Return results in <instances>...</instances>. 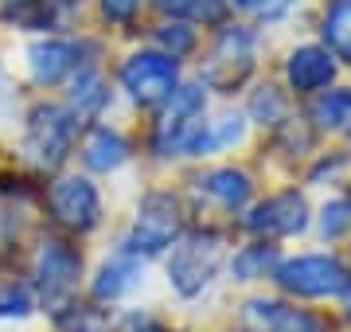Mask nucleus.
<instances>
[{"mask_svg": "<svg viewBox=\"0 0 351 332\" xmlns=\"http://www.w3.org/2000/svg\"><path fill=\"white\" fill-rule=\"evenodd\" d=\"M78 274H82V254L63 239H47L36 254V285L43 305L63 317L78 294Z\"/></svg>", "mask_w": 351, "mask_h": 332, "instance_id": "nucleus-1", "label": "nucleus"}, {"mask_svg": "<svg viewBox=\"0 0 351 332\" xmlns=\"http://www.w3.org/2000/svg\"><path fill=\"white\" fill-rule=\"evenodd\" d=\"M78 133V117L66 106H36L27 117V133H24V153L43 168L63 165L71 145Z\"/></svg>", "mask_w": 351, "mask_h": 332, "instance_id": "nucleus-2", "label": "nucleus"}, {"mask_svg": "<svg viewBox=\"0 0 351 332\" xmlns=\"http://www.w3.org/2000/svg\"><path fill=\"white\" fill-rule=\"evenodd\" d=\"M274 278L281 289L301 297H339L351 289L348 266L332 254H301L293 262H281Z\"/></svg>", "mask_w": 351, "mask_h": 332, "instance_id": "nucleus-3", "label": "nucleus"}, {"mask_svg": "<svg viewBox=\"0 0 351 332\" xmlns=\"http://www.w3.org/2000/svg\"><path fill=\"white\" fill-rule=\"evenodd\" d=\"M180 239V204L176 195L168 192H152L145 195V204L137 211V223L129 230L125 239V250L137 258H149V254H160Z\"/></svg>", "mask_w": 351, "mask_h": 332, "instance_id": "nucleus-4", "label": "nucleus"}, {"mask_svg": "<svg viewBox=\"0 0 351 332\" xmlns=\"http://www.w3.org/2000/svg\"><path fill=\"white\" fill-rule=\"evenodd\" d=\"M219 262H223V243L215 235H191L168 258V281L176 285V294L195 297L211 285Z\"/></svg>", "mask_w": 351, "mask_h": 332, "instance_id": "nucleus-5", "label": "nucleus"}, {"mask_svg": "<svg viewBox=\"0 0 351 332\" xmlns=\"http://www.w3.org/2000/svg\"><path fill=\"white\" fill-rule=\"evenodd\" d=\"M203 90L199 86H176L172 102L156 126V149L168 153H195V141L203 133Z\"/></svg>", "mask_w": 351, "mask_h": 332, "instance_id": "nucleus-6", "label": "nucleus"}, {"mask_svg": "<svg viewBox=\"0 0 351 332\" xmlns=\"http://www.w3.org/2000/svg\"><path fill=\"white\" fill-rule=\"evenodd\" d=\"M176 59L160 51H137L129 55L125 67H121V86L129 90V98L141 106H156L164 98H172L176 90Z\"/></svg>", "mask_w": 351, "mask_h": 332, "instance_id": "nucleus-7", "label": "nucleus"}, {"mask_svg": "<svg viewBox=\"0 0 351 332\" xmlns=\"http://www.w3.org/2000/svg\"><path fill=\"white\" fill-rule=\"evenodd\" d=\"M47 204H51V215L59 219L66 230H90V227H98V219H101L98 188L82 176L55 180L47 192Z\"/></svg>", "mask_w": 351, "mask_h": 332, "instance_id": "nucleus-8", "label": "nucleus"}, {"mask_svg": "<svg viewBox=\"0 0 351 332\" xmlns=\"http://www.w3.org/2000/svg\"><path fill=\"white\" fill-rule=\"evenodd\" d=\"M250 67H254V36L246 27H226L215 43L211 63H207V82L219 90H230L246 78Z\"/></svg>", "mask_w": 351, "mask_h": 332, "instance_id": "nucleus-9", "label": "nucleus"}, {"mask_svg": "<svg viewBox=\"0 0 351 332\" xmlns=\"http://www.w3.org/2000/svg\"><path fill=\"white\" fill-rule=\"evenodd\" d=\"M304 227H308V204L301 192L269 195L265 204H258L246 215V230L265 235V239H285V235H297Z\"/></svg>", "mask_w": 351, "mask_h": 332, "instance_id": "nucleus-10", "label": "nucleus"}, {"mask_svg": "<svg viewBox=\"0 0 351 332\" xmlns=\"http://www.w3.org/2000/svg\"><path fill=\"white\" fill-rule=\"evenodd\" d=\"M246 332H328V324L308 309H293L281 301H250L242 309Z\"/></svg>", "mask_w": 351, "mask_h": 332, "instance_id": "nucleus-11", "label": "nucleus"}, {"mask_svg": "<svg viewBox=\"0 0 351 332\" xmlns=\"http://www.w3.org/2000/svg\"><path fill=\"white\" fill-rule=\"evenodd\" d=\"M75 67H78V47L66 43V39H39V43L27 47V71L39 86L63 82Z\"/></svg>", "mask_w": 351, "mask_h": 332, "instance_id": "nucleus-12", "label": "nucleus"}, {"mask_svg": "<svg viewBox=\"0 0 351 332\" xmlns=\"http://www.w3.org/2000/svg\"><path fill=\"white\" fill-rule=\"evenodd\" d=\"M289 86L301 90V94H316V90H324L332 78H336V63H332V55L324 47H297V51L289 55Z\"/></svg>", "mask_w": 351, "mask_h": 332, "instance_id": "nucleus-13", "label": "nucleus"}, {"mask_svg": "<svg viewBox=\"0 0 351 332\" xmlns=\"http://www.w3.org/2000/svg\"><path fill=\"white\" fill-rule=\"evenodd\" d=\"M137 281H141V258L121 250V254H113L110 262L98 270V278H94V297H98V301H117V297H125Z\"/></svg>", "mask_w": 351, "mask_h": 332, "instance_id": "nucleus-14", "label": "nucleus"}, {"mask_svg": "<svg viewBox=\"0 0 351 332\" xmlns=\"http://www.w3.org/2000/svg\"><path fill=\"white\" fill-rule=\"evenodd\" d=\"M82 161L94 172H113V168H121L129 161V145L121 133L98 126V129H90V137L82 141Z\"/></svg>", "mask_w": 351, "mask_h": 332, "instance_id": "nucleus-15", "label": "nucleus"}, {"mask_svg": "<svg viewBox=\"0 0 351 332\" xmlns=\"http://www.w3.org/2000/svg\"><path fill=\"white\" fill-rule=\"evenodd\" d=\"M250 176L246 172H239V168H219V172H207V176L199 180V195H207V200H215L219 207H226V211H234V207H242L246 200H250Z\"/></svg>", "mask_w": 351, "mask_h": 332, "instance_id": "nucleus-16", "label": "nucleus"}, {"mask_svg": "<svg viewBox=\"0 0 351 332\" xmlns=\"http://www.w3.org/2000/svg\"><path fill=\"white\" fill-rule=\"evenodd\" d=\"M320 36H324V51L351 63V0H336L324 12V24H320Z\"/></svg>", "mask_w": 351, "mask_h": 332, "instance_id": "nucleus-17", "label": "nucleus"}, {"mask_svg": "<svg viewBox=\"0 0 351 332\" xmlns=\"http://www.w3.org/2000/svg\"><path fill=\"white\" fill-rule=\"evenodd\" d=\"M71 102H75L78 114H98L101 106L110 102V86H106V78H101L94 67H78Z\"/></svg>", "mask_w": 351, "mask_h": 332, "instance_id": "nucleus-18", "label": "nucleus"}, {"mask_svg": "<svg viewBox=\"0 0 351 332\" xmlns=\"http://www.w3.org/2000/svg\"><path fill=\"white\" fill-rule=\"evenodd\" d=\"M313 117L324 129H351V90H332L316 102Z\"/></svg>", "mask_w": 351, "mask_h": 332, "instance_id": "nucleus-19", "label": "nucleus"}, {"mask_svg": "<svg viewBox=\"0 0 351 332\" xmlns=\"http://www.w3.org/2000/svg\"><path fill=\"white\" fill-rule=\"evenodd\" d=\"M164 12L180 16V20H195V24H215L223 20L226 0H160Z\"/></svg>", "mask_w": 351, "mask_h": 332, "instance_id": "nucleus-20", "label": "nucleus"}, {"mask_svg": "<svg viewBox=\"0 0 351 332\" xmlns=\"http://www.w3.org/2000/svg\"><path fill=\"white\" fill-rule=\"evenodd\" d=\"M234 141H242V117H219L211 126H203L199 141H195V153H219Z\"/></svg>", "mask_w": 351, "mask_h": 332, "instance_id": "nucleus-21", "label": "nucleus"}, {"mask_svg": "<svg viewBox=\"0 0 351 332\" xmlns=\"http://www.w3.org/2000/svg\"><path fill=\"white\" fill-rule=\"evenodd\" d=\"M36 309V297L24 281H4L0 285V317H27Z\"/></svg>", "mask_w": 351, "mask_h": 332, "instance_id": "nucleus-22", "label": "nucleus"}, {"mask_svg": "<svg viewBox=\"0 0 351 332\" xmlns=\"http://www.w3.org/2000/svg\"><path fill=\"white\" fill-rule=\"evenodd\" d=\"M269 266H274V246H246V250L234 258V278H242V281L262 278Z\"/></svg>", "mask_w": 351, "mask_h": 332, "instance_id": "nucleus-23", "label": "nucleus"}, {"mask_svg": "<svg viewBox=\"0 0 351 332\" xmlns=\"http://www.w3.org/2000/svg\"><path fill=\"white\" fill-rule=\"evenodd\" d=\"M250 114L258 117L262 126H277V121H285V98H281L274 86H262L258 94H254Z\"/></svg>", "mask_w": 351, "mask_h": 332, "instance_id": "nucleus-24", "label": "nucleus"}, {"mask_svg": "<svg viewBox=\"0 0 351 332\" xmlns=\"http://www.w3.org/2000/svg\"><path fill=\"white\" fill-rule=\"evenodd\" d=\"M348 227H351V200H332V204H324V211H320V235L324 239H339Z\"/></svg>", "mask_w": 351, "mask_h": 332, "instance_id": "nucleus-25", "label": "nucleus"}, {"mask_svg": "<svg viewBox=\"0 0 351 332\" xmlns=\"http://www.w3.org/2000/svg\"><path fill=\"white\" fill-rule=\"evenodd\" d=\"M156 43L168 51V59H180V55H188L191 47H195V36H191V27H184V24H164L160 32H156Z\"/></svg>", "mask_w": 351, "mask_h": 332, "instance_id": "nucleus-26", "label": "nucleus"}, {"mask_svg": "<svg viewBox=\"0 0 351 332\" xmlns=\"http://www.w3.org/2000/svg\"><path fill=\"white\" fill-rule=\"evenodd\" d=\"M239 8L258 16V20H277V16H285L293 8V0H239Z\"/></svg>", "mask_w": 351, "mask_h": 332, "instance_id": "nucleus-27", "label": "nucleus"}, {"mask_svg": "<svg viewBox=\"0 0 351 332\" xmlns=\"http://www.w3.org/2000/svg\"><path fill=\"white\" fill-rule=\"evenodd\" d=\"M63 332H110V324L101 320V313H90V309H75L71 317L63 320Z\"/></svg>", "mask_w": 351, "mask_h": 332, "instance_id": "nucleus-28", "label": "nucleus"}, {"mask_svg": "<svg viewBox=\"0 0 351 332\" xmlns=\"http://www.w3.org/2000/svg\"><path fill=\"white\" fill-rule=\"evenodd\" d=\"M141 0H101V12L110 16L113 24H129L133 16H137Z\"/></svg>", "mask_w": 351, "mask_h": 332, "instance_id": "nucleus-29", "label": "nucleus"}, {"mask_svg": "<svg viewBox=\"0 0 351 332\" xmlns=\"http://www.w3.org/2000/svg\"><path fill=\"white\" fill-rule=\"evenodd\" d=\"M348 309H351V289H348Z\"/></svg>", "mask_w": 351, "mask_h": 332, "instance_id": "nucleus-30", "label": "nucleus"}]
</instances>
